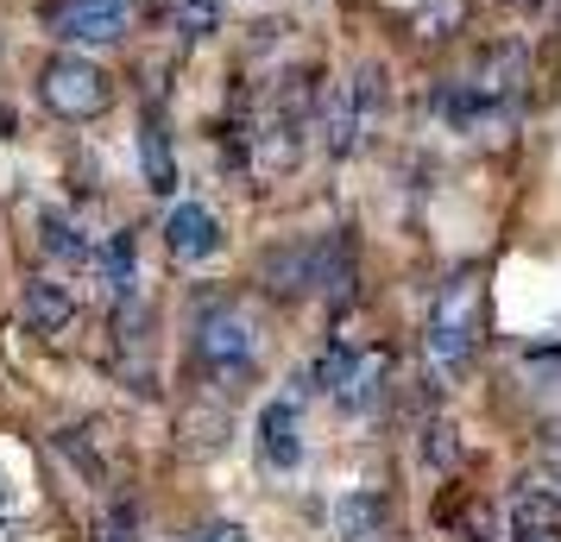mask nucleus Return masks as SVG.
I'll return each instance as SVG.
<instances>
[{
	"label": "nucleus",
	"mask_w": 561,
	"mask_h": 542,
	"mask_svg": "<svg viewBox=\"0 0 561 542\" xmlns=\"http://www.w3.org/2000/svg\"><path fill=\"white\" fill-rule=\"evenodd\" d=\"M221 441H228V411H208V423L183 416V448L190 454H221Z\"/></svg>",
	"instance_id": "15"
},
{
	"label": "nucleus",
	"mask_w": 561,
	"mask_h": 542,
	"mask_svg": "<svg viewBox=\"0 0 561 542\" xmlns=\"http://www.w3.org/2000/svg\"><path fill=\"white\" fill-rule=\"evenodd\" d=\"M460 26H467V0H416V7H410V32H416L423 45L455 38Z\"/></svg>",
	"instance_id": "13"
},
{
	"label": "nucleus",
	"mask_w": 561,
	"mask_h": 542,
	"mask_svg": "<svg viewBox=\"0 0 561 542\" xmlns=\"http://www.w3.org/2000/svg\"><path fill=\"white\" fill-rule=\"evenodd\" d=\"M511 530H517V537L561 542V486H549V480L511 486Z\"/></svg>",
	"instance_id": "8"
},
{
	"label": "nucleus",
	"mask_w": 561,
	"mask_h": 542,
	"mask_svg": "<svg viewBox=\"0 0 561 542\" xmlns=\"http://www.w3.org/2000/svg\"><path fill=\"white\" fill-rule=\"evenodd\" d=\"M203 542H247V530H240V523H215Z\"/></svg>",
	"instance_id": "18"
},
{
	"label": "nucleus",
	"mask_w": 561,
	"mask_h": 542,
	"mask_svg": "<svg viewBox=\"0 0 561 542\" xmlns=\"http://www.w3.org/2000/svg\"><path fill=\"white\" fill-rule=\"evenodd\" d=\"M45 26L64 45H114L127 32V7L121 0H45Z\"/></svg>",
	"instance_id": "5"
},
{
	"label": "nucleus",
	"mask_w": 561,
	"mask_h": 542,
	"mask_svg": "<svg viewBox=\"0 0 561 542\" xmlns=\"http://www.w3.org/2000/svg\"><path fill=\"white\" fill-rule=\"evenodd\" d=\"M480 335H485V285H480V272H460V278L442 285V297L430 310V360L442 372H460L473 360Z\"/></svg>",
	"instance_id": "1"
},
{
	"label": "nucleus",
	"mask_w": 561,
	"mask_h": 542,
	"mask_svg": "<svg viewBox=\"0 0 561 542\" xmlns=\"http://www.w3.org/2000/svg\"><path fill=\"white\" fill-rule=\"evenodd\" d=\"M102 290L107 303H133V233H114L102 246Z\"/></svg>",
	"instance_id": "14"
},
{
	"label": "nucleus",
	"mask_w": 561,
	"mask_h": 542,
	"mask_svg": "<svg viewBox=\"0 0 561 542\" xmlns=\"http://www.w3.org/2000/svg\"><path fill=\"white\" fill-rule=\"evenodd\" d=\"M460 89L473 95L480 107H511V95L524 89V45H485L480 57H473V70L460 77Z\"/></svg>",
	"instance_id": "6"
},
{
	"label": "nucleus",
	"mask_w": 561,
	"mask_h": 542,
	"mask_svg": "<svg viewBox=\"0 0 561 542\" xmlns=\"http://www.w3.org/2000/svg\"><path fill=\"white\" fill-rule=\"evenodd\" d=\"M95 542H139V505H114V511H102Z\"/></svg>",
	"instance_id": "17"
},
{
	"label": "nucleus",
	"mask_w": 561,
	"mask_h": 542,
	"mask_svg": "<svg viewBox=\"0 0 561 542\" xmlns=\"http://www.w3.org/2000/svg\"><path fill=\"white\" fill-rule=\"evenodd\" d=\"M379 523H385V498L379 492H341V498H334V537L359 542V537H373Z\"/></svg>",
	"instance_id": "12"
},
{
	"label": "nucleus",
	"mask_w": 561,
	"mask_h": 542,
	"mask_svg": "<svg viewBox=\"0 0 561 542\" xmlns=\"http://www.w3.org/2000/svg\"><path fill=\"white\" fill-rule=\"evenodd\" d=\"M517 7H542V0H517Z\"/></svg>",
	"instance_id": "20"
},
{
	"label": "nucleus",
	"mask_w": 561,
	"mask_h": 542,
	"mask_svg": "<svg viewBox=\"0 0 561 542\" xmlns=\"http://www.w3.org/2000/svg\"><path fill=\"white\" fill-rule=\"evenodd\" d=\"M379 107H385L379 64H359L354 77H347V95H341V102H334V114H329V152L334 158L359 152V146L373 139V127H379Z\"/></svg>",
	"instance_id": "4"
},
{
	"label": "nucleus",
	"mask_w": 561,
	"mask_h": 542,
	"mask_svg": "<svg viewBox=\"0 0 561 542\" xmlns=\"http://www.w3.org/2000/svg\"><path fill=\"white\" fill-rule=\"evenodd\" d=\"M259 454H265L272 466L304 461V436H297V404H290V397H278V404L259 411Z\"/></svg>",
	"instance_id": "10"
},
{
	"label": "nucleus",
	"mask_w": 561,
	"mask_h": 542,
	"mask_svg": "<svg viewBox=\"0 0 561 542\" xmlns=\"http://www.w3.org/2000/svg\"><path fill=\"white\" fill-rule=\"evenodd\" d=\"M196 360L215 372V379H247L259 360V328L240 303H215V310L196 322Z\"/></svg>",
	"instance_id": "3"
},
{
	"label": "nucleus",
	"mask_w": 561,
	"mask_h": 542,
	"mask_svg": "<svg viewBox=\"0 0 561 542\" xmlns=\"http://www.w3.org/2000/svg\"><path fill=\"white\" fill-rule=\"evenodd\" d=\"M45 253H51V258H64V265L89 253V246H82V233H77V221H70V215H57V208L45 215Z\"/></svg>",
	"instance_id": "16"
},
{
	"label": "nucleus",
	"mask_w": 561,
	"mask_h": 542,
	"mask_svg": "<svg viewBox=\"0 0 561 542\" xmlns=\"http://www.w3.org/2000/svg\"><path fill=\"white\" fill-rule=\"evenodd\" d=\"M164 246H171V258H183V265L215 258L221 253V221H215V208L208 203H178L171 221H164Z\"/></svg>",
	"instance_id": "7"
},
{
	"label": "nucleus",
	"mask_w": 561,
	"mask_h": 542,
	"mask_svg": "<svg viewBox=\"0 0 561 542\" xmlns=\"http://www.w3.org/2000/svg\"><path fill=\"white\" fill-rule=\"evenodd\" d=\"M139 171H146V189L152 196H171L178 189V152H171V132L158 114L139 120Z\"/></svg>",
	"instance_id": "11"
},
{
	"label": "nucleus",
	"mask_w": 561,
	"mask_h": 542,
	"mask_svg": "<svg viewBox=\"0 0 561 542\" xmlns=\"http://www.w3.org/2000/svg\"><path fill=\"white\" fill-rule=\"evenodd\" d=\"M38 95H45V107H51L57 120H95V114H107V102H114V82H107L89 57L57 51L51 64L38 70Z\"/></svg>",
	"instance_id": "2"
},
{
	"label": "nucleus",
	"mask_w": 561,
	"mask_h": 542,
	"mask_svg": "<svg viewBox=\"0 0 561 542\" xmlns=\"http://www.w3.org/2000/svg\"><path fill=\"white\" fill-rule=\"evenodd\" d=\"M70 315H77V303H70V290L57 285V278H32L20 290V322H26L32 335H64Z\"/></svg>",
	"instance_id": "9"
},
{
	"label": "nucleus",
	"mask_w": 561,
	"mask_h": 542,
	"mask_svg": "<svg viewBox=\"0 0 561 542\" xmlns=\"http://www.w3.org/2000/svg\"><path fill=\"white\" fill-rule=\"evenodd\" d=\"M7 132H13V107H0V139H7Z\"/></svg>",
	"instance_id": "19"
}]
</instances>
